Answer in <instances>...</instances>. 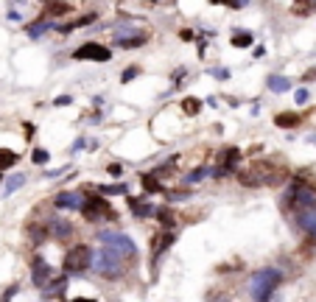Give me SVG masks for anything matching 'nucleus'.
<instances>
[{
    "label": "nucleus",
    "mask_w": 316,
    "mask_h": 302,
    "mask_svg": "<svg viewBox=\"0 0 316 302\" xmlns=\"http://www.w3.org/2000/svg\"><path fill=\"white\" fill-rule=\"evenodd\" d=\"M199 109H201L199 98H182V112L185 115H199Z\"/></svg>",
    "instance_id": "nucleus-22"
},
{
    "label": "nucleus",
    "mask_w": 316,
    "mask_h": 302,
    "mask_svg": "<svg viewBox=\"0 0 316 302\" xmlns=\"http://www.w3.org/2000/svg\"><path fill=\"white\" fill-rule=\"evenodd\" d=\"M171 241H174V235H171V232H165V235H157V243H154V258H157L160 252H165V249L171 246Z\"/></svg>",
    "instance_id": "nucleus-25"
},
{
    "label": "nucleus",
    "mask_w": 316,
    "mask_h": 302,
    "mask_svg": "<svg viewBox=\"0 0 316 302\" xmlns=\"http://www.w3.org/2000/svg\"><path fill=\"white\" fill-rule=\"evenodd\" d=\"M48 277H50V266L45 263L42 258H37V260H34V283L45 285V283H48Z\"/></svg>",
    "instance_id": "nucleus-11"
},
{
    "label": "nucleus",
    "mask_w": 316,
    "mask_h": 302,
    "mask_svg": "<svg viewBox=\"0 0 316 302\" xmlns=\"http://www.w3.org/2000/svg\"><path fill=\"white\" fill-rule=\"evenodd\" d=\"M70 302H95V299H87V296H76V299H70Z\"/></svg>",
    "instance_id": "nucleus-39"
},
{
    "label": "nucleus",
    "mask_w": 316,
    "mask_h": 302,
    "mask_svg": "<svg viewBox=\"0 0 316 302\" xmlns=\"http://www.w3.org/2000/svg\"><path fill=\"white\" fill-rule=\"evenodd\" d=\"M146 39H148V34H132L126 39H118V45L121 48H140V45H146Z\"/></svg>",
    "instance_id": "nucleus-16"
},
{
    "label": "nucleus",
    "mask_w": 316,
    "mask_h": 302,
    "mask_svg": "<svg viewBox=\"0 0 316 302\" xmlns=\"http://www.w3.org/2000/svg\"><path fill=\"white\" fill-rule=\"evenodd\" d=\"M216 79H230V70H213Z\"/></svg>",
    "instance_id": "nucleus-35"
},
{
    "label": "nucleus",
    "mask_w": 316,
    "mask_h": 302,
    "mask_svg": "<svg viewBox=\"0 0 316 302\" xmlns=\"http://www.w3.org/2000/svg\"><path fill=\"white\" fill-rule=\"evenodd\" d=\"M81 202H84L81 193H76V190H62V193H56L54 205L59 207V210H79Z\"/></svg>",
    "instance_id": "nucleus-8"
},
{
    "label": "nucleus",
    "mask_w": 316,
    "mask_h": 302,
    "mask_svg": "<svg viewBox=\"0 0 316 302\" xmlns=\"http://www.w3.org/2000/svg\"><path fill=\"white\" fill-rule=\"evenodd\" d=\"M90 260H92V249L87 246V243H76V246L67 252V258H65V272L67 274L84 272V269L90 266Z\"/></svg>",
    "instance_id": "nucleus-5"
},
{
    "label": "nucleus",
    "mask_w": 316,
    "mask_h": 302,
    "mask_svg": "<svg viewBox=\"0 0 316 302\" xmlns=\"http://www.w3.org/2000/svg\"><path fill=\"white\" fill-rule=\"evenodd\" d=\"M121 174H123V168H121L118 163H112V165H110V176H115V179H118Z\"/></svg>",
    "instance_id": "nucleus-32"
},
{
    "label": "nucleus",
    "mask_w": 316,
    "mask_h": 302,
    "mask_svg": "<svg viewBox=\"0 0 316 302\" xmlns=\"http://www.w3.org/2000/svg\"><path fill=\"white\" fill-rule=\"evenodd\" d=\"M79 210L84 213L87 221H112V218H118V213L112 210V205L103 196H87Z\"/></svg>",
    "instance_id": "nucleus-4"
},
{
    "label": "nucleus",
    "mask_w": 316,
    "mask_h": 302,
    "mask_svg": "<svg viewBox=\"0 0 316 302\" xmlns=\"http://www.w3.org/2000/svg\"><path fill=\"white\" fill-rule=\"evenodd\" d=\"M76 59H92V62H110L112 51L107 45H98V42H84L81 48H76Z\"/></svg>",
    "instance_id": "nucleus-7"
},
{
    "label": "nucleus",
    "mask_w": 316,
    "mask_h": 302,
    "mask_svg": "<svg viewBox=\"0 0 316 302\" xmlns=\"http://www.w3.org/2000/svg\"><path fill=\"white\" fill-rule=\"evenodd\" d=\"M283 176H286V171L274 168L272 163H266V160H257V163H249V165H243V168H238V182L246 185V187L277 185Z\"/></svg>",
    "instance_id": "nucleus-1"
},
{
    "label": "nucleus",
    "mask_w": 316,
    "mask_h": 302,
    "mask_svg": "<svg viewBox=\"0 0 316 302\" xmlns=\"http://www.w3.org/2000/svg\"><path fill=\"white\" fill-rule=\"evenodd\" d=\"M20 163V154H14V151L9 148H0V171L3 168H12V165Z\"/></svg>",
    "instance_id": "nucleus-19"
},
{
    "label": "nucleus",
    "mask_w": 316,
    "mask_h": 302,
    "mask_svg": "<svg viewBox=\"0 0 316 302\" xmlns=\"http://www.w3.org/2000/svg\"><path fill=\"white\" fill-rule=\"evenodd\" d=\"M274 123L280 129H294V126H299V115L297 112H280V115H274Z\"/></svg>",
    "instance_id": "nucleus-14"
},
{
    "label": "nucleus",
    "mask_w": 316,
    "mask_h": 302,
    "mask_svg": "<svg viewBox=\"0 0 316 302\" xmlns=\"http://www.w3.org/2000/svg\"><path fill=\"white\" fill-rule=\"evenodd\" d=\"M62 291H65V280H56V283H50V288H48V296H59Z\"/></svg>",
    "instance_id": "nucleus-29"
},
{
    "label": "nucleus",
    "mask_w": 316,
    "mask_h": 302,
    "mask_svg": "<svg viewBox=\"0 0 316 302\" xmlns=\"http://www.w3.org/2000/svg\"><path fill=\"white\" fill-rule=\"evenodd\" d=\"M45 28H48V20H42V23H37V25H31V28H28V34H31V36H39Z\"/></svg>",
    "instance_id": "nucleus-30"
},
{
    "label": "nucleus",
    "mask_w": 316,
    "mask_h": 302,
    "mask_svg": "<svg viewBox=\"0 0 316 302\" xmlns=\"http://www.w3.org/2000/svg\"><path fill=\"white\" fill-rule=\"evenodd\" d=\"M207 174H210L207 168H196L193 174H188V176H185V182H188V185H190V182H199L201 176H207Z\"/></svg>",
    "instance_id": "nucleus-28"
},
{
    "label": "nucleus",
    "mask_w": 316,
    "mask_h": 302,
    "mask_svg": "<svg viewBox=\"0 0 316 302\" xmlns=\"http://www.w3.org/2000/svg\"><path fill=\"white\" fill-rule=\"evenodd\" d=\"M297 224L302 227L305 232H308V235H313V238H316V210H299Z\"/></svg>",
    "instance_id": "nucleus-9"
},
{
    "label": "nucleus",
    "mask_w": 316,
    "mask_h": 302,
    "mask_svg": "<svg viewBox=\"0 0 316 302\" xmlns=\"http://www.w3.org/2000/svg\"><path fill=\"white\" fill-rule=\"evenodd\" d=\"M185 39V42H190V39H193V31H182V34H179Z\"/></svg>",
    "instance_id": "nucleus-38"
},
{
    "label": "nucleus",
    "mask_w": 316,
    "mask_h": 302,
    "mask_svg": "<svg viewBox=\"0 0 316 302\" xmlns=\"http://www.w3.org/2000/svg\"><path fill=\"white\" fill-rule=\"evenodd\" d=\"M238 160H241V151H238V148H227L224 154H221V168L216 171V176H224V168H232Z\"/></svg>",
    "instance_id": "nucleus-12"
},
{
    "label": "nucleus",
    "mask_w": 316,
    "mask_h": 302,
    "mask_svg": "<svg viewBox=\"0 0 316 302\" xmlns=\"http://www.w3.org/2000/svg\"><path fill=\"white\" fill-rule=\"evenodd\" d=\"M54 104H56V107H67V104H70V95H59Z\"/></svg>",
    "instance_id": "nucleus-34"
},
{
    "label": "nucleus",
    "mask_w": 316,
    "mask_h": 302,
    "mask_svg": "<svg viewBox=\"0 0 316 302\" xmlns=\"http://www.w3.org/2000/svg\"><path fill=\"white\" fill-rule=\"evenodd\" d=\"M48 232H50L54 238H67L70 232H73V227H70L65 218H54V221L48 224Z\"/></svg>",
    "instance_id": "nucleus-10"
},
{
    "label": "nucleus",
    "mask_w": 316,
    "mask_h": 302,
    "mask_svg": "<svg viewBox=\"0 0 316 302\" xmlns=\"http://www.w3.org/2000/svg\"><path fill=\"white\" fill-rule=\"evenodd\" d=\"M313 12H316V0H294L291 6V14H297V17H308Z\"/></svg>",
    "instance_id": "nucleus-13"
},
{
    "label": "nucleus",
    "mask_w": 316,
    "mask_h": 302,
    "mask_svg": "<svg viewBox=\"0 0 316 302\" xmlns=\"http://www.w3.org/2000/svg\"><path fill=\"white\" fill-rule=\"evenodd\" d=\"M101 241H103V246L110 249V252H115L118 258H123V260H129V258H134V255H137L134 243L129 241L126 235H101Z\"/></svg>",
    "instance_id": "nucleus-6"
},
{
    "label": "nucleus",
    "mask_w": 316,
    "mask_h": 302,
    "mask_svg": "<svg viewBox=\"0 0 316 302\" xmlns=\"http://www.w3.org/2000/svg\"><path fill=\"white\" fill-rule=\"evenodd\" d=\"M134 76H137V67H129V70H123V76H121V81L126 84V81H132Z\"/></svg>",
    "instance_id": "nucleus-31"
},
{
    "label": "nucleus",
    "mask_w": 316,
    "mask_h": 302,
    "mask_svg": "<svg viewBox=\"0 0 316 302\" xmlns=\"http://www.w3.org/2000/svg\"><path fill=\"white\" fill-rule=\"evenodd\" d=\"M252 42H255V36H252L249 31H238V34L232 36V45H235V48H249Z\"/></svg>",
    "instance_id": "nucleus-21"
},
{
    "label": "nucleus",
    "mask_w": 316,
    "mask_h": 302,
    "mask_svg": "<svg viewBox=\"0 0 316 302\" xmlns=\"http://www.w3.org/2000/svg\"><path fill=\"white\" fill-rule=\"evenodd\" d=\"M140 179H143V187H146V193H160V190H163V182H160V176H154V174H143Z\"/></svg>",
    "instance_id": "nucleus-15"
},
{
    "label": "nucleus",
    "mask_w": 316,
    "mask_h": 302,
    "mask_svg": "<svg viewBox=\"0 0 316 302\" xmlns=\"http://www.w3.org/2000/svg\"><path fill=\"white\" fill-rule=\"evenodd\" d=\"M213 3H227V0H213Z\"/></svg>",
    "instance_id": "nucleus-40"
},
{
    "label": "nucleus",
    "mask_w": 316,
    "mask_h": 302,
    "mask_svg": "<svg viewBox=\"0 0 316 302\" xmlns=\"http://www.w3.org/2000/svg\"><path fill=\"white\" fill-rule=\"evenodd\" d=\"M23 182H25V174H14V176H9V179H6V187H3V193H14V190H17V187L20 185H23Z\"/></svg>",
    "instance_id": "nucleus-24"
},
{
    "label": "nucleus",
    "mask_w": 316,
    "mask_h": 302,
    "mask_svg": "<svg viewBox=\"0 0 316 302\" xmlns=\"http://www.w3.org/2000/svg\"><path fill=\"white\" fill-rule=\"evenodd\" d=\"M0 179H3V174H0Z\"/></svg>",
    "instance_id": "nucleus-41"
},
{
    "label": "nucleus",
    "mask_w": 316,
    "mask_h": 302,
    "mask_svg": "<svg viewBox=\"0 0 316 302\" xmlns=\"http://www.w3.org/2000/svg\"><path fill=\"white\" fill-rule=\"evenodd\" d=\"M59 14H70V6H67V3H50V6L42 12V20H48V17H59Z\"/></svg>",
    "instance_id": "nucleus-20"
},
{
    "label": "nucleus",
    "mask_w": 316,
    "mask_h": 302,
    "mask_svg": "<svg viewBox=\"0 0 316 302\" xmlns=\"http://www.w3.org/2000/svg\"><path fill=\"white\" fill-rule=\"evenodd\" d=\"M31 160H34L37 165H45V163H48V151H45V148H37L34 154H31Z\"/></svg>",
    "instance_id": "nucleus-27"
},
{
    "label": "nucleus",
    "mask_w": 316,
    "mask_h": 302,
    "mask_svg": "<svg viewBox=\"0 0 316 302\" xmlns=\"http://www.w3.org/2000/svg\"><path fill=\"white\" fill-rule=\"evenodd\" d=\"M90 266L95 269L98 274H103V277L112 280V277H121V274H123V258H118L115 252H110V249L103 246L101 252L92 255Z\"/></svg>",
    "instance_id": "nucleus-3"
},
{
    "label": "nucleus",
    "mask_w": 316,
    "mask_h": 302,
    "mask_svg": "<svg viewBox=\"0 0 316 302\" xmlns=\"http://www.w3.org/2000/svg\"><path fill=\"white\" fill-rule=\"evenodd\" d=\"M92 20H95V14H84V17L73 20V23H65V25H59V31H62V34H67V31H76V28H81V25H90Z\"/></svg>",
    "instance_id": "nucleus-17"
},
{
    "label": "nucleus",
    "mask_w": 316,
    "mask_h": 302,
    "mask_svg": "<svg viewBox=\"0 0 316 302\" xmlns=\"http://www.w3.org/2000/svg\"><path fill=\"white\" fill-rule=\"evenodd\" d=\"M294 98H297V104H305V101H308V90H297V95H294Z\"/></svg>",
    "instance_id": "nucleus-33"
},
{
    "label": "nucleus",
    "mask_w": 316,
    "mask_h": 302,
    "mask_svg": "<svg viewBox=\"0 0 316 302\" xmlns=\"http://www.w3.org/2000/svg\"><path fill=\"white\" fill-rule=\"evenodd\" d=\"M210 302H230V299H224V296H219V294L213 291V294H210Z\"/></svg>",
    "instance_id": "nucleus-37"
},
{
    "label": "nucleus",
    "mask_w": 316,
    "mask_h": 302,
    "mask_svg": "<svg viewBox=\"0 0 316 302\" xmlns=\"http://www.w3.org/2000/svg\"><path fill=\"white\" fill-rule=\"evenodd\" d=\"M129 205H132V213L137 218H146V216H154V207H148L146 202H137V199H129Z\"/></svg>",
    "instance_id": "nucleus-18"
},
{
    "label": "nucleus",
    "mask_w": 316,
    "mask_h": 302,
    "mask_svg": "<svg viewBox=\"0 0 316 302\" xmlns=\"http://www.w3.org/2000/svg\"><path fill=\"white\" fill-rule=\"evenodd\" d=\"M280 280H283V274L277 272V269H260V272L252 274L249 280V294L255 302H269L272 299V294L277 291Z\"/></svg>",
    "instance_id": "nucleus-2"
},
{
    "label": "nucleus",
    "mask_w": 316,
    "mask_h": 302,
    "mask_svg": "<svg viewBox=\"0 0 316 302\" xmlns=\"http://www.w3.org/2000/svg\"><path fill=\"white\" fill-rule=\"evenodd\" d=\"M95 190H101V193H126V187L123 185H92Z\"/></svg>",
    "instance_id": "nucleus-26"
},
{
    "label": "nucleus",
    "mask_w": 316,
    "mask_h": 302,
    "mask_svg": "<svg viewBox=\"0 0 316 302\" xmlns=\"http://www.w3.org/2000/svg\"><path fill=\"white\" fill-rule=\"evenodd\" d=\"M288 87H291V81L283 79V76H272L269 79V90H274V92H286Z\"/></svg>",
    "instance_id": "nucleus-23"
},
{
    "label": "nucleus",
    "mask_w": 316,
    "mask_h": 302,
    "mask_svg": "<svg viewBox=\"0 0 316 302\" xmlns=\"http://www.w3.org/2000/svg\"><path fill=\"white\" fill-rule=\"evenodd\" d=\"M34 137V126H31V123H25V140H31Z\"/></svg>",
    "instance_id": "nucleus-36"
}]
</instances>
